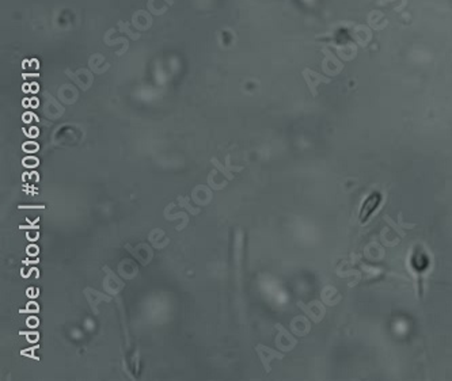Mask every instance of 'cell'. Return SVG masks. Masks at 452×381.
Wrapping results in <instances>:
<instances>
[{
    "mask_svg": "<svg viewBox=\"0 0 452 381\" xmlns=\"http://www.w3.org/2000/svg\"><path fill=\"white\" fill-rule=\"evenodd\" d=\"M379 202H380V196H379L378 193H372V194L364 201L362 212H360V221H362V223H365V221H367L368 216L372 213V210L378 206Z\"/></svg>",
    "mask_w": 452,
    "mask_h": 381,
    "instance_id": "1",
    "label": "cell"
},
{
    "mask_svg": "<svg viewBox=\"0 0 452 381\" xmlns=\"http://www.w3.org/2000/svg\"><path fill=\"white\" fill-rule=\"evenodd\" d=\"M303 75H304L305 80H307V83L310 86L311 91H312V95H317V90H315V88H317L318 84L321 83V82H323V83H329V82H330V79L323 78V76H321V75H318V73L315 72H312L310 69H305L304 72H303Z\"/></svg>",
    "mask_w": 452,
    "mask_h": 381,
    "instance_id": "2",
    "label": "cell"
},
{
    "mask_svg": "<svg viewBox=\"0 0 452 381\" xmlns=\"http://www.w3.org/2000/svg\"><path fill=\"white\" fill-rule=\"evenodd\" d=\"M385 220L386 221H387V223H389V224L391 225V227H392V228H394V230L396 231V232H398V234H399V235L401 236H403V231H401V227H399V225H396L395 223H394V221H392V220L390 219V216H385ZM402 228H403V227H402Z\"/></svg>",
    "mask_w": 452,
    "mask_h": 381,
    "instance_id": "3",
    "label": "cell"
},
{
    "mask_svg": "<svg viewBox=\"0 0 452 381\" xmlns=\"http://www.w3.org/2000/svg\"><path fill=\"white\" fill-rule=\"evenodd\" d=\"M35 163H37V160H35V159H26V160H25V164H26V166H30V167H33V166H35Z\"/></svg>",
    "mask_w": 452,
    "mask_h": 381,
    "instance_id": "4",
    "label": "cell"
},
{
    "mask_svg": "<svg viewBox=\"0 0 452 381\" xmlns=\"http://www.w3.org/2000/svg\"><path fill=\"white\" fill-rule=\"evenodd\" d=\"M164 1H167V3H169L170 6H171V4H173V0H164Z\"/></svg>",
    "mask_w": 452,
    "mask_h": 381,
    "instance_id": "5",
    "label": "cell"
}]
</instances>
